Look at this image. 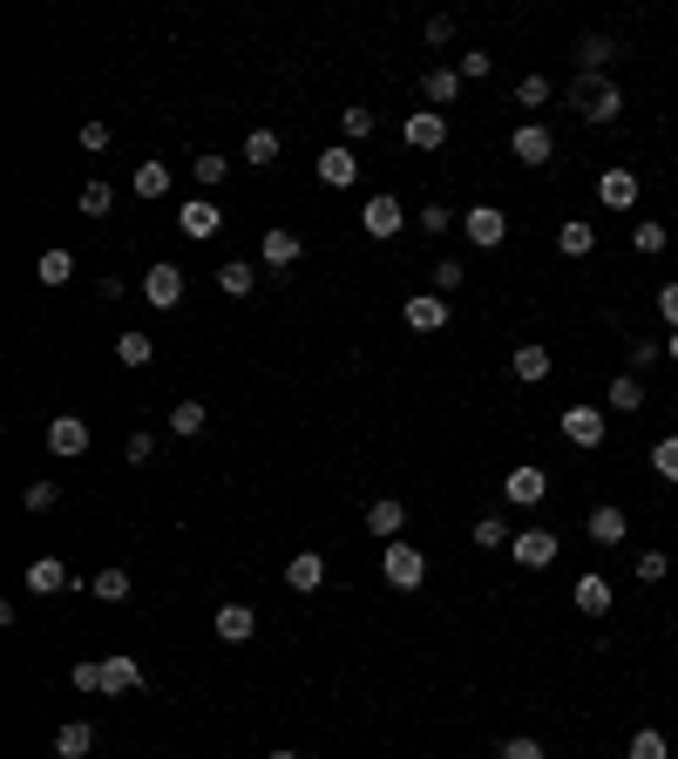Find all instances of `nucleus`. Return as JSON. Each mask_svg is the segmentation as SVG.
<instances>
[{
  "instance_id": "1",
  "label": "nucleus",
  "mask_w": 678,
  "mask_h": 759,
  "mask_svg": "<svg viewBox=\"0 0 678 759\" xmlns=\"http://www.w3.org/2000/svg\"><path fill=\"white\" fill-rule=\"evenodd\" d=\"M570 109L583 115V123H618V115H624V89L611 82V75H577V82H570Z\"/></svg>"
},
{
  "instance_id": "2",
  "label": "nucleus",
  "mask_w": 678,
  "mask_h": 759,
  "mask_svg": "<svg viewBox=\"0 0 678 759\" xmlns=\"http://www.w3.org/2000/svg\"><path fill=\"white\" fill-rule=\"evenodd\" d=\"M380 577H387L393 590H421V583H427V556H421L414 543H387V549H380Z\"/></svg>"
},
{
  "instance_id": "3",
  "label": "nucleus",
  "mask_w": 678,
  "mask_h": 759,
  "mask_svg": "<svg viewBox=\"0 0 678 759\" xmlns=\"http://www.w3.org/2000/svg\"><path fill=\"white\" fill-rule=\"evenodd\" d=\"M462 237L475 252H496L502 237H509V211H496V204H475V211H462Z\"/></svg>"
},
{
  "instance_id": "4",
  "label": "nucleus",
  "mask_w": 678,
  "mask_h": 759,
  "mask_svg": "<svg viewBox=\"0 0 678 759\" xmlns=\"http://www.w3.org/2000/svg\"><path fill=\"white\" fill-rule=\"evenodd\" d=\"M143 685V665L136 658H96V699H123V692H136Z\"/></svg>"
},
{
  "instance_id": "5",
  "label": "nucleus",
  "mask_w": 678,
  "mask_h": 759,
  "mask_svg": "<svg viewBox=\"0 0 678 759\" xmlns=\"http://www.w3.org/2000/svg\"><path fill=\"white\" fill-rule=\"evenodd\" d=\"M543 495H549V475H543L536 461H523V468L502 475V502H509V509H536Z\"/></svg>"
},
{
  "instance_id": "6",
  "label": "nucleus",
  "mask_w": 678,
  "mask_h": 759,
  "mask_svg": "<svg viewBox=\"0 0 678 759\" xmlns=\"http://www.w3.org/2000/svg\"><path fill=\"white\" fill-rule=\"evenodd\" d=\"M556 549H564V536H556V529H515V543H509V556H515L523 570H549Z\"/></svg>"
},
{
  "instance_id": "7",
  "label": "nucleus",
  "mask_w": 678,
  "mask_h": 759,
  "mask_svg": "<svg viewBox=\"0 0 678 759\" xmlns=\"http://www.w3.org/2000/svg\"><path fill=\"white\" fill-rule=\"evenodd\" d=\"M509 156H515V164H530V170H543L549 156H556V130L549 123H523V130L509 136Z\"/></svg>"
},
{
  "instance_id": "8",
  "label": "nucleus",
  "mask_w": 678,
  "mask_h": 759,
  "mask_svg": "<svg viewBox=\"0 0 678 759\" xmlns=\"http://www.w3.org/2000/svg\"><path fill=\"white\" fill-rule=\"evenodd\" d=\"M556 427H564V442L570 448H604V408H564V421H556Z\"/></svg>"
},
{
  "instance_id": "9",
  "label": "nucleus",
  "mask_w": 678,
  "mask_h": 759,
  "mask_svg": "<svg viewBox=\"0 0 678 759\" xmlns=\"http://www.w3.org/2000/svg\"><path fill=\"white\" fill-rule=\"evenodd\" d=\"M177 231L197 237V245H211V237L224 231V211L211 204V197H190V204H177Z\"/></svg>"
},
{
  "instance_id": "10",
  "label": "nucleus",
  "mask_w": 678,
  "mask_h": 759,
  "mask_svg": "<svg viewBox=\"0 0 678 759\" xmlns=\"http://www.w3.org/2000/svg\"><path fill=\"white\" fill-rule=\"evenodd\" d=\"M401 143L421 149V156H427V149H442V143H448V115H442V109H414L408 123H401Z\"/></svg>"
},
{
  "instance_id": "11",
  "label": "nucleus",
  "mask_w": 678,
  "mask_h": 759,
  "mask_svg": "<svg viewBox=\"0 0 678 759\" xmlns=\"http://www.w3.org/2000/svg\"><path fill=\"white\" fill-rule=\"evenodd\" d=\"M143 299H149L156 312H177V305H184V271H177V265H149V271H143Z\"/></svg>"
},
{
  "instance_id": "12",
  "label": "nucleus",
  "mask_w": 678,
  "mask_h": 759,
  "mask_svg": "<svg viewBox=\"0 0 678 759\" xmlns=\"http://www.w3.org/2000/svg\"><path fill=\"white\" fill-rule=\"evenodd\" d=\"M583 536H590L597 549H618V543L631 536V515H624L618 502H597V509H590V523H583Z\"/></svg>"
},
{
  "instance_id": "13",
  "label": "nucleus",
  "mask_w": 678,
  "mask_h": 759,
  "mask_svg": "<svg viewBox=\"0 0 678 759\" xmlns=\"http://www.w3.org/2000/svg\"><path fill=\"white\" fill-rule=\"evenodd\" d=\"M597 204H604V211H637V170L611 164L604 177H597Z\"/></svg>"
},
{
  "instance_id": "14",
  "label": "nucleus",
  "mask_w": 678,
  "mask_h": 759,
  "mask_svg": "<svg viewBox=\"0 0 678 759\" xmlns=\"http://www.w3.org/2000/svg\"><path fill=\"white\" fill-rule=\"evenodd\" d=\"M48 448H55L62 461L89 455V421H82V414H55V421H48Z\"/></svg>"
},
{
  "instance_id": "15",
  "label": "nucleus",
  "mask_w": 678,
  "mask_h": 759,
  "mask_svg": "<svg viewBox=\"0 0 678 759\" xmlns=\"http://www.w3.org/2000/svg\"><path fill=\"white\" fill-rule=\"evenodd\" d=\"M360 224H367V237H401V224H408V211H401V197H367V211H360Z\"/></svg>"
},
{
  "instance_id": "16",
  "label": "nucleus",
  "mask_w": 678,
  "mask_h": 759,
  "mask_svg": "<svg viewBox=\"0 0 678 759\" xmlns=\"http://www.w3.org/2000/svg\"><path fill=\"white\" fill-rule=\"evenodd\" d=\"M401 319H408L414 333H442V326H448V299H442V292H414V299L401 305Z\"/></svg>"
},
{
  "instance_id": "17",
  "label": "nucleus",
  "mask_w": 678,
  "mask_h": 759,
  "mask_svg": "<svg viewBox=\"0 0 678 759\" xmlns=\"http://www.w3.org/2000/svg\"><path fill=\"white\" fill-rule=\"evenodd\" d=\"M353 177H360V156H353V143H333V149H319V183L346 190Z\"/></svg>"
},
{
  "instance_id": "18",
  "label": "nucleus",
  "mask_w": 678,
  "mask_h": 759,
  "mask_svg": "<svg viewBox=\"0 0 678 759\" xmlns=\"http://www.w3.org/2000/svg\"><path fill=\"white\" fill-rule=\"evenodd\" d=\"M299 252H305V245H299V231H286V224L258 237V258H265L271 271H292V265H299Z\"/></svg>"
},
{
  "instance_id": "19",
  "label": "nucleus",
  "mask_w": 678,
  "mask_h": 759,
  "mask_svg": "<svg viewBox=\"0 0 678 759\" xmlns=\"http://www.w3.org/2000/svg\"><path fill=\"white\" fill-rule=\"evenodd\" d=\"M549 367H556V359H549V346H536V339L509 353V373L523 380V387H543V380H549Z\"/></svg>"
},
{
  "instance_id": "20",
  "label": "nucleus",
  "mask_w": 678,
  "mask_h": 759,
  "mask_svg": "<svg viewBox=\"0 0 678 759\" xmlns=\"http://www.w3.org/2000/svg\"><path fill=\"white\" fill-rule=\"evenodd\" d=\"M286 583L299 590V596H312V590H326V556L319 549H299L292 563H286Z\"/></svg>"
},
{
  "instance_id": "21",
  "label": "nucleus",
  "mask_w": 678,
  "mask_h": 759,
  "mask_svg": "<svg viewBox=\"0 0 678 759\" xmlns=\"http://www.w3.org/2000/svg\"><path fill=\"white\" fill-rule=\"evenodd\" d=\"M401 523H408V502H401V495H374V502H367V529H374V536L393 543V536H401Z\"/></svg>"
},
{
  "instance_id": "22",
  "label": "nucleus",
  "mask_w": 678,
  "mask_h": 759,
  "mask_svg": "<svg viewBox=\"0 0 678 759\" xmlns=\"http://www.w3.org/2000/svg\"><path fill=\"white\" fill-rule=\"evenodd\" d=\"M455 96H462V75L455 68H421V102L427 109H448Z\"/></svg>"
},
{
  "instance_id": "23",
  "label": "nucleus",
  "mask_w": 678,
  "mask_h": 759,
  "mask_svg": "<svg viewBox=\"0 0 678 759\" xmlns=\"http://www.w3.org/2000/svg\"><path fill=\"white\" fill-rule=\"evenodd\" d=\"M570 604H577L583 617H604V611H611V577H577V583H570Z\"/></svg>"
},
{
  "instance_id": "24",
  "label": "nucleus",
  "mask_w": 678,
  "mask_h": 759,
  "mask_svg": "<svg viewBox=\"0 0 678 759\" xmlns=\"http://www.w3.org/2000/svg\"><path fill=\"white\" fill-rule=\"evenodd\" d=\"M556 252H564V258H590V252H597V224H590V217H564Z\"/></svg>"
},
{
  "instance_id": "25",
  "label": "nucleus",
  "mask_w": 678,
  "mask_h": 759,
  "mask_svg": "<svg viewBox=\"0 0 678 759\" xmlns=\"http://www.w3.org/2000/svg\"><path fill=\"white\" fill-rule=\"evenodd\" d=\"M27 590L34 596H55V590H75V577L55 563V556H34V563H27Z\"/></svg>"
},
{
  "instance_id": "26",
  "label": "nucleus",
  "mask_w": 678,
  "mask_h": 759,
  "mask_svg": "<svg viewBox=\"0 0 678 759\" xmlns=\"http://www.w3.org/2000/svg\"><path fill=\"white\" fill-rule=\"evenodd\" d=\"M96 752V726L89 718H68V726L55 733V759H89Z\"/></svg>"
},
{
  "instance_id": "27",
  "label": "nucleus",
  "mask_w": 678,
  "mask_h": 759,
  "mask_svg": "<svg viewBox=\"0 0 678 759\" xmlns=\"http://www.w3.org/2000/svg\"><path fill=\"white\" fill-rule=\"evenodd\" d=\"M671 245V224H658V217H631V252L637 258H658Z\"/></svg>"
},
{
  "instance_id": "28",
  "label": "nucleus",
  "mask_w": 678,
  "mask_h": 759,
  "mask_svg": "<svg viewBox=\"0 0 678 759\" xmlns=\"http://www.w3.org/2000/svg\"><path fill=\"white\" fill-rule=\"evenodd\" d=\"M611 55H618L611 34H583V42H577V75H604V68H611Z\"/></svg>"
},
{
  "instance_id": "29",
  "label": "nucleus",
  "mask_w": 678,
  "mask_h": 759,
  "mask_svg": "<svg viewBox=\"0 0 678 759\" xmlns=\"http://www.w3.org/2000/svg\"><path fill=\"white\" fill-rule=\"evenodd\" d=\"M604 408H611V414H637V408H645V380H637V373H618V380L604 387Z\"/></svg>"
},
{
  "instance_id": "30",
  "label": "nucleus",
  "mask_w": 678,
  "mask_h": 759,
  "mask_svg": "<svg viewBox=\"0 0 678 759\" xmlns=\"http://www.w3.org/2000/svg\"><path fill=\"white\" fill-rule=\"evenodd\" d=\"M252 630H258V611H252V604H224V611H218V637H224V645H245Z\"/></svg>"
},
{
  "instance_id": "31",
  "label": "nucleus",
  "mask_w": 678,
  "mask_h": 759,
  "mask_svg": "<svg viewBox=\"0 0 678 759\" xmlns=\"http://www.w3.org/2000/svg\"><path fill=\"white\" fill-rule=\"evenodd\" d=\"M130 190L143 197V204H156V197H170V170H164V164H136V177H130Z\"/></svg>"
},
{
  "instance_id": "32",
  "label": "nucleus",
  "mask_w": 678,
  "mask_h": 759,
  "mask_svg": "<svg viewBox=\"0 0 678 759\" xmlns=\"http://www.w3.org/2000/svg\"><path fill=\"white\" fill-rule=\"evenodd\" d=\"M115 359H123V367H149V359H156V339H149L143 326H130L123 339H115Z\"/></svg>"
},
{
  "instance_id": "33",
  "label": "nucleus",
  "mask_w": 678,
  "mask_h": 759,
  "mask_svg": "<svg viewBox=\"0 0 678 759\" xmlns=\"http://www.w3.org/2000/svg\"><path fill=\"white\" fill-rule=\"evenodd\" d=\"M170 434H184V442H204V401H177V408H170Z\"/></svg>"
},
{
  "instance_id": "34",
  "label": "nucleus",
  "mask_w": 678,
  "mask_h": 759,
  "mask_svg": "<svg viewBox=\"0 0 678 759\" xmlns=\"http://www.w3.org/2000/svg\"><path fill=\"white\" fill-rule=\"evenodd\" d=\"M218 286H224L231 299H245V292L258 286V265H245V258H231V265H218Z\"/></svg>"
},
{
  "instance_id": "35",
  "label": "nucleus",
  "mask_w": 678,
  "mask_h": 759,
  "mask_svg": "<svg viewBox=\"0 0 678 759\" xmlns=\"http://www.w3.org/2000/svg\"><path fill=\"white\" fill-rule=\"evenodd\" d=\"M278 149H286V143H278V130H252V136H245V164L271 170V164H278Z\"/></svg>"
},
{
  "instance_id": "36",
  "label": "nucleus",
  "mask_w": 678,
  "mask_h": 759,
  "mask_svg": "<svg viewBox=\"0 0 678 759\" xmlns=\"http://www.w3.org/2000/svg\"><path fill=\"white\" fill-rule=\"evenodd\" d=\"M515 529L502 523V515H475V549H509Z\"/></svg>"
},
{
  "instance_id": "37",
  "label": "nucleus",
  "mask_w": 678,
  "mask_h": 759,
  "mask_svg": "<svg viewBox=\"0 0 678 759\" xmlns=\"http://www.w3.org/2000/svg\"><path fill=\"white\" fill-rule=\"evenodd\" d=\"M89 596H102V604H130V570H96Z\"/></svg>"
},
{
  "instance_id": "38",
  "label": "nucleus",
  "mask_w": 678,
  "mask_h": 759,
  "mask_svg": "<svg viewBox=\"0 0 678 759\" xmlns=\"http://www.w3.org/2000/svg\"><path fill=\"white\" fill-rule=\"evenodd\" d=\"M624 752H631V759H671V746H665V733H658V726H637Z\"/></svg>"
},
{
  "instance_id": "39",
  "label": "nucleus",
  "mask_w": 678,
  "mask_h": 759,
  "mask_svg": "<svg viewBox=\"0 0 678 759\" xmlns=\"http://www.w3.org/2000/svg\"><path fill=\"white\" fill-rule=\"evenodd\" d=\"M427 278H434V292H442V299L468 286V271H462V258H434V265H427Z\"/></svg>"
},
{
  "instance_id": "40",
  "label": "nucleus",
  "mask_w": 678,
  "mask_h": 759,
  "mask_svg": "<svg viewBox=\"0 0 678 759\" xmlns=\"http://www.w3.org/2000/svg\"><path fill=\"white\" fill-rule=\"evenodd\" d=\"M549 96H556L549 75H523V82H515V109H543Z\"/></svg>"
},
{
  "instance_id": "41",
  "label": "nucleus",
  "mask_w": 678,
  "mask_h": 759,
  "mask_svg": "<svg viewBox=\"0 0 678 759\" xmlns=\"http://www.w3.org/2000/svg\"><path fill=\"white\" fill-rule=\"evenodd\" d=\"M652 475H658V482H678V434H658V448H652Z\"/></svg>"
},
{
  "instance_id": "42",
  "label": "nucleus",
  "mask_w": 678,
  "mask_h": 759,
  "mask_svg": "<svg viewBox=\"0 0 678 759\" xmlns=\"http://www.w3.org/2000/svg\"><path fill=\"white\" fill-rule=\"evenodd\" d=\"M75 204H82V217H109V204H115V190L96 177V183H82V197H75Z\"/></svg>"
},
{
  "instance_id": "43",
  "label": "nucleus",
  "mask_w": 678,
  "mask_h": 759,
  "mask_svg": "<svg viewBox=\"0 0 678 759\" xmlns=\"http://www.w3.org/2000/svg\"><path fill=\"white\" fill-rule=\"evenodd\" d=\"M671 577V556L665 549H637V583H665Z\"/></svg>"
},
{
  "instance_id": "44",
  "label": "nucleus",
  "mask_w": 678,
  "mask_h": 759,
  "mask_svg": "<svg viewBox=\"0 0 678 759\" xmlns=\"http://www.w3.org/2000/svg\"><path fill=\"white\" fill-rule=\"evenodd\" d=\"M75 278V252H42V286H68Z\"/></svg>"
},
{
  "instance_id": "45",
  "label": "nucleus",
  "mask_w": 678,
  "mask_h": 759,
  "mask_svg": "<svg viewBox=\"0 0 678 759\" xmlns=\"http://www.w3.org/2000/svg\"><path fill=\"white\" fill-rule=\"evenodd\" d=\"M340 136H346V143H367V136H374V109H346V115H340Z\"/></svg>"
},
{
  "instance_id": "46",
  "label": "nucleus",
  "mask_w": 678,
  "mask_h": 759,
  "mask_svg": "<svg viewBox=\"0 0 678 759\" xmlns=\"http://www.w3.org/2000/svg\"><path fill=\"white\" fill-rule=\"evenodd\" d=\"M658 359H665V339H645V333H637V339H631V373H645V367H658Z\"/></svg>"
},
{
  "instance_id": "47",
  "label": "nucleus",
  "mask_w": 678,
  "mask_h": 759,
  "mask_svg": "<svg viewBox=\"0 0 678 759\" xmlns=\"http://www.w3.org/2000/svg\"><path fill=\"white\" fill-rule=\"evenodd\" d=\"M224 170H231V164H224L218 149H204V156H197V164H190V177L204 183V190H211V183H224Z\"/></svg>"
},
{
  "instance_id": "48",
  "label": "nucleus",
  "mask_w": 678,
  "mask_h": 759,
  "mask_svg": "<svg viewBox=\"0 0 678 759\" xmlns=\"http://www.w3.org/2000/svg\"><path fill=\"white\" fill-rule=\"evenodd\" d=\"M55 502H62V489H55V482H34V489L21 495V509H27V515H48Z\"/></svg>"
},
{
  "instance_id": "49",
  "label": "nucleus",
  "mask_w": 678,
  "mask_h": 759,
  "mask_svg": "<svg viewBox=\"0 0 678 759\" xmlns=\"http://www.w3.org/2000/svg\"><path fill=\"white\" fill-rule=\"evenodd\" d=\"M489 68H496V55H482V48H468V55L455 62V75H462V82H482Z\"/></svg>"
},
{
  "instance_id": "50",
  "label": "nucleus",
  "mask_w": 678,
  "mask_h": 759,
  "mask_svg": "<svg viewBox=\"0 0 678 759\" xmlns=\"http://www.w3.org/2000/svg\"><path fill=\"white\" fill-rule=\"evenodd\" d=\"M502 759H549V752H543V739L515 733V739H502Z\"/></svg>"
},
{
  "instance_id": "51",
  "label": "nucleus",
  "mask_w": 678,
  "mask_h": 759,
  "mask_svg": "<svg viewBox=\"0 0 678 759\" xmlns=\"http://www.w3.org/2000/svg\"><path fill=\"white\" fill-rule=\"evenodd\" d=\"M658 319L678 333V278H665V286H658Z\"/></svg>"
},
{
  "instance_id": "52",
  "label": "nucleus",
  "mask_w": 678,
  "mask_h": 759,
  "mask_svg": "<svg viewBox=\"0 0 678 759\" xmlns=\"http://www.w3.org/2000/svg\"><path fill=\"white\" fill-rule=\"evenodd\" d=\"M421 34H427V48H448V42H455V14H434Z\"/></svg>"
},
{
  "instance_id": "53",
  "label": "nucleus",
  "mask_w": 678,
  "mask_h": 759,
  "mask_svg": "<svg viewBox=\"0 0 678 759\" xmlns=\"http://www.w3.org/2000/svg\"><path fill=\"white\" fill-rule=\"evenodd\" d=\"M448 224H455V211H442V204H427V211H421V231H427V237H442Z\"/></svg>"
},
{
  "instance_id": "54",
  "label": "nucleus",
  "mask_w": 678,
  "mask_h": 759,
  "mask_svg": "<svg viewBox=\"0 0 678 759\" xmlns=\"http://www.w3.org/2000/svg\"><path fill=\"white\" fill-rule=\"evenodd\" d=\"M123 455H130V461H136V468H143V461H149V455H156V434H130V442H123Z\"/></svg>"
},
{
  "instance_id": "55",
  "label": "nucleus",
  "mask_w": 678,
  "mask_h": 759,
  "mask_svg": "<svg viewBox=\"0 0 678 759\" xmlns=\"http://www.w3.org/2000/svg\"><path fill=\"white\" fill-rule=\"evenodd\" d=\"M82 149L102 156V149H109V123H82Z\"/></svg>"
},
{
  "instance_id": "56",
  "label": "nucleus",
  "mask_w": 678,
  "mask_h": 759,
  "mask_svg": "<svg viewBox=\"0 0 678 759\" xmlns=\"http://www.w3.org/2000/svg\"><path fill=\"white\" fill-rule=\"evenodd\" d=\"M665 359H678V333H671V339H665Z\"/></svg>"
},
{
  "instance_id": "57",
  "label": "nucleus",
  "mask_w": 678,
  "mask_h": 759,
  "mask_svg": "<svg viewBox=\"0 0 678 759\" xmlns=\"http://www.w3.org/2000/svg\"><path fill=\"white\" fill-rule=\"evenodd\" d=\"M271 759H299V752H271Z\"/></svg>"
},
{
  "instance_id": "58",
  "label": "nucleus",
  "mask_w": 678,
  "mask_h": 759,
  "mask_svg": "<svg viewBox=\"0 0 678 759\" xmlns=\"http://www.w3.org/2000/svg\"><path fill=\"white\" fill-rule=\"evenodd\" d=\"M671 245H678V224H671Z\"/></svg>"
},
{
  "instance_id": "59",
  "label": "nucleus",
  "mask_w": 678,
  "mask_h": 759,
  "mask_svg": "<svg viewBox=\"0 0 678 759\" xmlns=\"http://www.w3.org/2000/svg\"><path fill=\"white\" fill-rule=\"evenodd\" d=\"M671 570H678V556H671Z\"/></svg>"
}]
</instances>
